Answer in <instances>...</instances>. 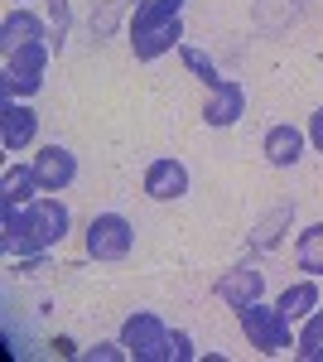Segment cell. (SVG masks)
<instances>
[{"label":"cell","mask_w":323,"mask_h":362,"mask_svg":"<svg viewBox=\"0 0 323 362\" xmlns=\"http://www.w3.org/2000/svg\"><path fill=\"white\" fill-rule=\"evenodd\" d=\"M275 305H280V314H285L290 324H304V319L319 309V276H304V280H295V285H285V295H280Z\"/></svg>","instance_id":"9a60e30c"},{"label":"cell","mask_w":323,"mask_h":362,"mask_svg":"<svg viewBox=\"0 0 323 362\" xmlns=\"http://www.w3.org/2000/svg\"><path fill=\"white\" fill-rule=\"evenodd\" d=\"M198 353H193V338L184 334V329H174L169 334V362H193Z\"/></svg>","instance_id":"44dd1931"},{"label":"cell","mask_w":323,"mask_h":362,"mask_svg":"<svg viewBox=\"0 0 323 362\" xmlns=\"http://www.w3.org/2000/svg\"><path fill=\"white\" fill-rule=\"evenodd\" d=\"M184 5L189 0H140L131 15V34H150V29H160V25L184 20Z\"/></svg>","instance_id":"2e32d148"},{"label":"cell","mask_w":323,"mask_h":362,"mask_svg":"<svg viewBox=\"0 0 323 362\" xmlns=\"http://www.w3.org/2000/svg\"><path fill=\"white\" fill-rule=\"evenodd\" d=\"M213 295H217V300H227L232 309L251 305V300H266V271H256V266L222 271V276L213 280Z\"/></svg>","instance_id":"9c48e42d"},{"label":"cell","mask_w":323,"mask_h":362,"mask_svg":"<svg viewBox=\"0 0 323 362\" xmlns=\"http://www.w3.org/2000/svg\"><path fill=\"white\" fill-rule=\"evenodd\" d=\"M295 261L304 276H319L323 280V223H309L295 242Z\"/></svg>","instance_id":"e0dca14e"},{"label":"cell","mask_w":323,"mask_h":362,"mask_svg":"<svg viewBox=\"0 0 323 362\" xmlns=\"http://www.w3.org/2000/svg\"><path fill=\"white\" fill-rule=\"evenodd\" d=\"M34 39H49L44 34V20L34 15V10H10L5 15V25H0V58H10L15 49H25V44H34Z\"/></svg>","instance_id":"8fae6325"},{"label":"cell","mask_w":323,"mask_h":362,"mask_svg":"<svg viewBox=\"0 0 323 362\" xmlns=\"http://www.w3.org/2000/svg\"><path fill=\"white\" fill-rule=\"evenodd\" d=\"M189 165L184 160H174V155H164L155 165L145 169V198H155V203H179V198L189 194Z\"/></svg>","instance_id":"52a82bcc"},{"label":"cell","mask_w":323,"mask_h":362,"mask_svg":"<svg viewBox=\"0 0 323 362\" xmlns=\"http://www.w3.org/2000/svg\"><path fill=\"white\" fill-rule=\"evenodd\" d=\"M179 44H184V20L160 25V29H150V34H131V54L140 58V63H155V58L174 54Z\"/></svg>","instance_id":"5bb4252c"},{"label":"cell","mask_w":323,"mask_h":362,"mask_svg":"<svg viewBox=\"0 0 323 362\" xmlns=\"http://www.w3.org/2000/svg\"><path fill=\"white\" fill-rule=\"evenodd\" d=\"M135 247V227L121 213H97L87 223V256L92 261H126Z\"/></svg>","instance_id":"5b68a950"},{"label":"cell","mask_w":323,"mask_h":362,"mask_svg":"<svg viewBox=\"0 0 323 362\" xmlns=\"http://www.w3.org/2000/svg\"><path fill=\"white\" fill-rule=\"evenodd\" d=\"M309 145L323 155V107H314V116H309Z\"/></svg>","instance_id":"7402d4cb"},{"label":"cell","mask_w":323,"mask_h":362,"mask_svg":"<svg viewBox=\"0 0 323 362\" xmlns=\"http://www.w3.org/2000/svg\"><path fill=\"white\" fill-rule=\"evenodd\" d=\"M295 353L304 362H323V305L304 319V329H299V338H295Z\"/></svg>","instance_id":"ac0fdd59"},{"label":"cell","mask_w":323,"mask_h":362,"mask_svg":"<svg viewBox=\"0 0 323 362\" xmlns=\"http://www.w3.org/2000/svg\"><path fill=\"white\" fill-rule=\"evenodd\" d=\"M34 174H39V189L44 194H63L73 179H78V155L68 145H44L34 155Z\"/></svg>","instance_id":"ba28073f"},{"label":"cell","mask_w":323,"mask_h":362,"mask_svg":"<svg viewBox=\"0 0 323 362\" xmlns=\"http://www.w3.org/2000/svg\"><path fill=\"white\" fill-rule=\"evenodd\" d=\"M82 362H131L126 343H97V348H78Z\"/></svg>","instance_id":"ffe728a7"},{"label":"cell","mask_w":323,"mask_h":362,"mask_svg":"<svg viewBox=\"0 0 323 362\" xmlns=\"http://www.w3.org/2000/svg\"><path fill=\"white\" fill-rule=\"evenodd\" d=\"M44 73H49V39H34V44H25V49H15V54L5 58V73H0L5 102L34 97V92L44 87Z\"/></svg>","instance_id":"3957f363"},{"label":"cell","mask_w":323,"mask_h":362,"mask_svg":"<svg viewBox=\"0 0 323 362\" xmlns=\"http://www.w3.org/2000/svg\"><path fill=\"white\" fill-rule=\"evenodd\" d=\"M34 136H39V116H34V107H25V102H5V107H0V145H5L10 155H20V150L34 145Z\"/></svg>","instance_id":"30bf717a"},{"label":"cell","mask_w":323,"mask_h":362,"mask_svg":"<svg viewBox=\"0 0 323 362\" xmlns=\"http://www.w3.org/2000/svg\"><path fill=\"white\" fill-rule=\"evenodd\" d=\"M246 116V87L237 78H222L217 87H208V102H203V121L213 131H227Z\"/></svg>","instance_id":"8992f818"},{"label":"cell","mask_w":323,"mask_h":362,"mask_svg":"<svg viewBox=\"0 0 323 362\" xmlns=\"http://www.w3.org/2000/svg\"><path fill=\"white\" fill-rule=\"evenodd\" d=\"M179 58H184V68H189L198 83H208V87H217L222 83V73H217V63L203 49H193V44H179Z\"/></svg>","instance_id":"d6986e66"},{"label":"cell","mask_w":323,"mask_h":362,"mask_svg":"<svg viewBox=\"0 0 323 362\" xmlns=\"http://www.w3.org/2000/svg\"><path fill=\"white\" fill-rule=\"evenodd\" d=\"M39 194H44V189H39L34 165H10V169H5V179H0V213L25 208V203H34Z\"/></svg>","instance_id":"4fadbf2b"},{"label":"cell","mask_w":323,"mask_h":362,"mask_svg":"<svg viewBox=\"0 0 323 362\" xmlns=\"http://www.w3.org/2000/svg\"><path fill=\"white\" fill-rule=\"evenodd\" d=\"M68 227H73L68 203L58 194H39L25 208L0 213V247H5V256H15V261L20 256H49L68 237Z\"/></svg>","instance_id":"6da1fadb"},{"label":"cell","mask_w":323,"mask_h":362,"mask_svg":"<svg viewBox=\"0 0 323 362\" xmlns=\"http://www.w3.org/2000/svg\"><path fill=\"white\" fill-rule=\"evenodd\" d=\"M266 160L275 169H290V165H299L304 160V131L299 126H290V121H280V126H270L266 131Z\"/></svg>","instance_id":"7c38bea8"},{"label":"cell","mask_w":323,"mask_h":362,"mask_svg":"<svg viewBox=\"0 0 323 362\" xmlns=\"http://www.w3.org/2000/svg\"><path fill=\"white\" fill-rule=\"evenodd\" d=\"M237 324H242V334L251 338V348H256V353H266V358H280V353H290V348H295L290 319L280 314V305L251 300V305L237 309Z\"/></svg>","instance_id":"7a4b0ae2"},{"label":"cell","mask_w":323,"mask_h":362,"mask_svg":"<svg viewBox=\"0 0 323 362\" xmlns=\"http://www.w3.org/2000/svg\"><path fill=\"white\" fill-rule=\"evenodd\" d=\"M121 343H126L131 362H169V324L150 309H135L121 324Z\"/></svg>","instance_id":"277c9868"}]
</instances>
